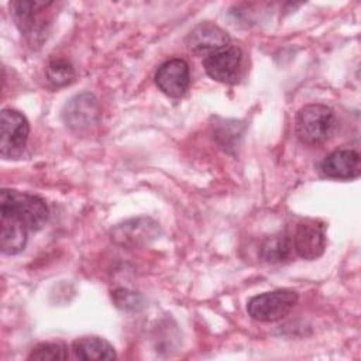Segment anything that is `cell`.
<instances>
[{
    "mask_svg": "<svg viewBox=\"0 0 361 361\" xmlns=\"http://www.w3.org/2000/svg\"><path fill=\"white\" fill-rule=\"evenodd\" d=\"M48 206L42 197L25 192L1 189L0 216L20 221L28 231L41 230L48 221Z\"/></svg>",
    "mask_w": 361,
    "mask_h": 361,
    "instance_id": "1",
    "label": "cell"
},
{
    "mask_svg": "<svg viewBox=\"0 0 361 361\" xmlns=\"http://www.w3.org/2000/svg\"><path fill=\"white\" fill-rule=\"evenodd\" d=\"M334 111L324 104H306L295 118V133L307 145H317L327 141L336 130Z\"/></svg>",
    "mask_w": 361,
    "mask_h": 361,
    "instance_id": "2",
    "label": "cell"
},
{
    "mask_svg": "<svg viewBox=\"0 0 361 361\" xmlns=\"http://www.w3.org/2000/svg\"><path fill=\"white\" fill-rule=\"evenodd\" d=\"M298 293L290 289H278L251 298L247 303L248 314L258 322L283 319L296 305Z\"/></svg>",
    "mask_w": 361,
    "mask_h": 361,
    "instance_id": "3",
    "label": "cell"
},
{
    "mask_svg": "<svg viewBox=\"0 0 361 361\" xmlns=\"http://www.w3.org/2000/svg\"><path fill=\"white\" fill-rule=\"evenodd\" d=\"M52 1H13L10 3L11 16L20 31L31 41L35 42L48 25L47 13Z\"/></svg>",
    "mask_w": 361,
    "mask_h": 361,
    "instance_id": "4",
    "label": "cell"
},
{
    "mask_svg": "<svg viewBox=\"0 0 361 361\" xmlns=\"http://www.w3.org/2000/svg\"><path fill=\"white\" fill-rule=\"evenodd\" d=\"M206 73L221 83L233 85L238 82L243 69V54L240 48L227 45L203 58Z\"/></svg>",
    "mask_w": 361,
    "mask_h": 361,
    "instance_id": "5",
    "label": "cell"
},
{
    "mask_svg": "<svg viewBox=\"0 0 361 361\" xmlns=\"http://www.w3.org/2000/svg\"><path fill=\"white\" fill-rule=\"evenodd\" d=\"M62 120L73 131L82 133L90 130L100 120L99 100L89 92L76 94L63 106Z\"/></svg>",
    "mask_w": 361,
    "mask_h": 361,
    "instance_id": "6",
    "label": "cell"
},
{
    "mask_svg": "<svg viewBox=\"0 0 361 361\" xmlns=\"http://www.w3.org/2000/svg\"><path fill=\"white\" fill-rule=\"evenodd\" d=\"M292 244L293 251L303 259H316L326 248V226L320 220L306 219L296 224Z\"/></svg>",
    "mask_w": 361,
    "mask_h": 361,
    "instance_id": "7",
    "label": "cell"
},
{
    "mask_svg": "<svg viewBox=\"0 0 361 361\" xmlns=\"http://www.w3.org/2000/svg\"><path fill=\"white\" fill-rule=\"evenodd\" d=\"M0 152L3 157L17 155L27 142L30 126L27 118L17 110L3 109L0 114Z\"/></svg>",
    "mask_w": 361,
    "mask_h": 361,
    "instance_id": "8",
    "label": "cell"
},
{
    "mask_svg": "<svg viewBox=\"0 0 361 361\" xmlns=\"http://www.w3.org/2000/svg\"><path fill=\"white\" fill-rule=\"evenodd\" d=\"M159 234L158 224L149 217H138L117 224L111 230V240L126 247H138L155 240Z\"/></svg>",
    "mask_w": 361,
    "mask_h": 361,
    "instance_id": "9",
    "label": "cell"
},
{
    "mask_svg": "<svg viewBox=\"0 0 361 361\" xmlns=\"http://www.w3.org/2000/svg\"><path fill=\"white\" fill-rule=\"evenodd\" d=\"M155 83L169 97L183 96L190 83L189 65L179 58L164 62L155 73Z\"/></svg>",
    "mask_w": 361,
    "mask_h": 361,
    "instance_id": "10",
    "label": "cell"
},
{
    "mask_svg": "<svg viewBox=\"0 0 361 361\" xmlns=\"http://www.w3.org/2000/svg\"><path fill=\"white\" fill-rule=\"evenodd\" d=\"M186 42L193 54L204 58L206 55L230 45V37L220 27L212 23H202L190 31Z\"/></svg>",
    "mask_w": 361,
    "mask_h": 361,
    "instance_id": "11",
    "label": "cell"
},
{
    "mask_svg": "<svg viewBox=\"0 0 361 361\" xmlns=\"http://www.w3.org/2000/svg\"><path fill=\"white\" fill-rule=\"evenodd\" d=\"M322 171L333 179H353L361 172L360 154L354 149H337L322 162Z\"/></svg>",
    "mask_w": 361,
    "mask_h": 361,
    "instance_id": "12",
    "label": "cell"
},
{
    "mask_svg": "<svg viewBox=\"0 0 361 361\" xmlns=\"http://www.w3.org/2000/svg\"><path fill=\"white\" fill-rule=\"evenodd\" d=\"M28 228L20 221L0 216V248L4 254L14 255L24 250L27 244Z\"/></svg>",
    "mask_w": 361,
    "mask_h": 361,
    "instance_id": "13",
    "label": "cell"
},
{
    "mask_svg": "<svg viewBox=\"0 0 361 361\" xmlns=\"http://www.w3.org/2000/svg\"><path fill=\"white\" fill-rule=\"evenodd\" d=\"M72 353L78 360H114L113 345L97 336L79 337L72 343Z\"/></svg>",
    "mask_w": 361,
    "mask_h": 361,
    "instance_id": "14",
    "label": "cell"
},
{
    "mask_svg": "<svg viewBox=\"0 0 361 361\" xmlns=\"http://www.w3.org/2000/svg\"><path fill=\"white\" fill-rule=\"evenodd\" d=\"M293 254L292 238L286 234H278L267 238L261 245V258L267 262L276 264L289 259Z\"/></svg>",
    "mask_w": 361,
    "mask_h": 361,
    "instance_id": "15",
    "label": "cell"
},
{
    "mask_svg": "<svg viewBox=\"0 0 361 361\" xmlns=\"http://www.w3.org/2000/svg\"><path fill=\"white\" fill-rule=\"evenodd\" d=\"M48 82L54 87H61L71 83L75 78L73 66L65 59H54L48 63L45 71Z\"/></svg>",
    "mask_w": 361,
    "mask_h": 361,
    "instance_id": "16",
    "label": "cell"
},
{
    "mask_svg": "<svg viewBox=\"0 0 361 361\" xmlns=\"http://www.w3.org/2000/svg\"><path fill=\"white\" fill-rule=\"evenodd\" d=\"M68 357V345L63 341H45L31 350L28 360H66Z\"/></svg>",
    "mask_w": 361,
    "mask_h": 361,
    "instance_id": "17",
    "label": "cell"
},
{
    "mask_svg": "<svg viewBox=\"0 0 361 361\" xmlns=\"http://www.w3.org/2000/svg\"><path fill=\"white\" fill-rule=\"evenodd\" d=\"M137 295L134 292H127V290H117L114 293V300L117 303V306L120 307H124V309H135V305L138 303L137 302Z\"/></svg>",
    "mask_w": 361,
    "mask_h": 361,
    "instance_id": "18",
    "label": "cell"
}]
</instances>
